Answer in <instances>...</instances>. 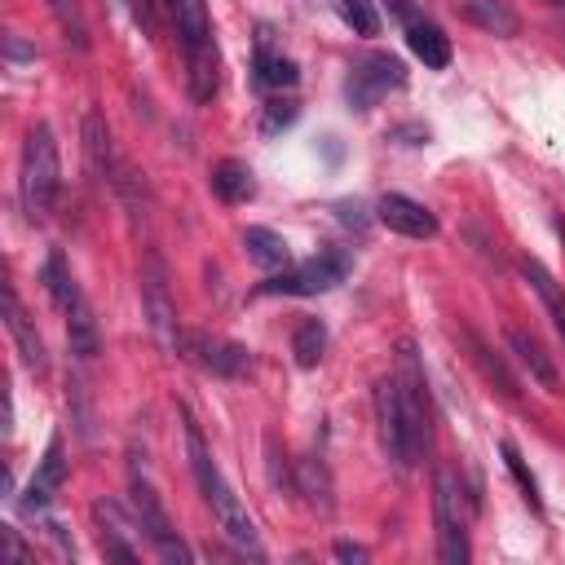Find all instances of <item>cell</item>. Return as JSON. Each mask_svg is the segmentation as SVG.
Here are the masks:
<instances>
[{
    "mask_svg": "<svg viewBox=\"0 0 565 565\" xmlns=\"http://www.w3.org/2000/svg\"><path fill=\"white\" fill-rule=\"evenodd\" d=\"M79 137H84V159H88L93 181L115 185L119 159H115V146H110V124H106V115H102V110H88L84 124H79Z\"/></svg>",
    "mask_w": 565,
    "mask_h": 565,
    "instance_id": "obj_12",
    "label": "cell"
},
{
    "mask_svg": "<svg viewBox=\"0 0 565 565\" xmlns=\"http://www.w3.org/2000/svg\"><path fill=\"white\" fill-rule=\"evenodd\" d=\"M4 57H9V62H22V57H35V49H31L22 35H9V40H4Z\"/></svg>",
    "mask_w": 565,
    "mask_h": 565,
    "instance_id": "obj_34",
    "label": "cell"
},
{
    "mask_svg": "<svg viewBox=\"0 0 565 565\" xmlns=\"http://www.w3.org/2000/svg\"><path fill=\"white\" fill-rule=\"evenodd\" d=\"M132 512H137V521H141V530H146V539H150V547L159 552V561H172V565H185V561H190V547L177 539V525H172V516L163 512L154 486H150L146 477H137V472H132Z\"/></svg>",
    "mask_w": 565,
    "mask_h": 565,
    "instance_id": "obj_6",
    "label": "cell"
},
{
    "mask_svg": "<svg viewBox=\"0 0 565 565\" xmlns=\"http://www.w3.org/2000/svg\"><path fill=\"white\" fill-rule=\"evenodd\" d=\"M468 344H472V358L481 362V371H486V380H494L503 397H516V380H512V371L503 366V358H499V353H490V349H486V344H481L477 335H468Z\"/></svg>",
    "mask_w": 565,
    "mask_h": 565,
    "instance_id": "obj_30",
    "label": "cell"
},
{
    "mask_svg": "<svg viewBox=\"0 0 565 565\" xmlns=\"http://www.w3.org/2000/svg\"><path fill=\"white\" fill-rule=\"evenodd\" d=\"M44 287H49V296H53V305L62 313H71L75 305H84V291H79V282H75V274H71V265H66V256L57 247L44 260Z\"/></svg>",
    "mask_w": 565,
    "mask_h": 565,
    "instance_id": "obj_22",
    "label": "cell"
},
{
    "mask_svg": "<svg viewBox=\"0 0 565 565\" xmlns=\"http://www.w3.org/2000/svg\"><path fill=\"white\" fill-rule=\"evenodd\" d=\"M168 13H172V26H177L181 49L212 44V18H207V4L203 0H168Z\"/></svg>",
    "mask_w": 565,
    "mask_h": 565,
    "instance_id": "obj_17",
    "label": "cell"
},
{
    "mask_svg": "<svg viewBox=\"0 0 565 565\" xmlns=\"http://www.w3.org/2000/svg\"><path fill=\"white\" fill-rule=\"evenodd\" d=\"M406 84V66L393 57V53H366L349 66V79H344V97L353 110H371L380 97H388L393 88Z\"/></svg>",
    "mask_w": 565,
    "mask_h": 565,
    "instance_id": "obj_5",
    "label": "cell"
},
{
    "mask_svg": "<svg viewBox=\"0 0 565 565\" xmlns=\"http://www.w3.org/2000/svg\"><path fill=\"white\" fill-rule=\"evenodd\" d=\"M375 424H380V441H384V455L393 459V468H415L419 455L411 446V433H406V419H402V397H397V380H380L375 384Z\"/></svg>",
    "mask_w": 565,
    "mask_h": 565,
    "instance_id": "obj_9",
    "label": "cell"
},
{
    "mask_svg": "<svg viewBox=\"0 0 565 565\" xmlns=\"http://www.w3.org/2000/svg\"><path fill=\"white\" fill-rule=\"evenodd\" d=\"M177 358H185V362H194V366H203V371H212V375H225V380L252 371V353H247L243 344L221 340V335H207V331H181Z\"/></svg>",
    "mask_w": 565,
    "mask_h": 565,
    "instance_id": "obj_8",
    "label": "cell"
},
{
    "mask_svg": "<svg viewBox=\"0 0 565 565\" xmlns=\"http://www.w3.org/2000/svg\"><path fill=\"white\" fill-rule=\"evenodd\" d=\"M66 335H71V353H79L84 362L97 358V349H102V331H97V318H93L88 300L75 305V309L66 313Z\"/></svg>",
    "mask_w": 565,
    "mask_h": 565,
    "instance_id": "obj_24",
    "label": "cell"
},
{
    "mask_svg": "<svg viewBox=\"0 0 565 565\" xmlns=\"http://www.w3.org/2000/svg\"><path fill=\"white\" fill-rule=\"evenodd\" d=\"M291 486L305 494V503H309L313 512H331V477H327V463H322V459H313V455L296 459Z\"/></svg>",
    "mask_w": 565,
    "mask_h": 565,
    "instance_id": "obj_19",
    "label": "cell"
},
{
    "mask_svg": "<svg viewBox=\"0 0 565 565\" xmlns=\"http://www.w3.org/2000/svg\"><path fill=\"white\" fill-rule=\"evenodd\" d=\"M331 4H335L340 22H344L353 35H375V31H380V13H375L371 0H331Z\"/></svg>",
    "mask_w": 565,
    "mask_h": 565,
    "instance_id": "obj_29",
    "label": "cell"
},
{
    "mask_svg": "<svg viewBox=\"0 0 565 565\" xmlns=\"http://www.w3.org/2000/svg\"><path fill=\"white\" fill-rule=\"evenodd\" d=\"M185 450H190V472H194V481H199V490H203V499H207V508H212L221 534H225L238 552H247V556L260 561L265 547H260L256 521L247 516V508H243V499L230 490V481L221 477V468H216V459H212V450H207V441H203V433H199V424H194L190 415H185Z\"/></svg>",
    "mask_w": 565,
    "mask_h": 565,
    "instance_id": "obj_1",
    "label": "cell"
},
{
    "mask_svg": "<svg viewBox=\"0 0 565 565\" xmlns=\"http://www.w3.org/2000/svg\"><path fill=\"white\" fill-rule=\"evenodd\" d=\"M331 552H335V561H358V565L366 561V547H358V543H349V539H340Z\"/></svg>",
    "mask_w": 565,
    "mask_h": 565,
    "instance_id": "obj_36",
    "label": "cell"
},
{
    "mask_svg": "<svg viewBox=\"0 0 565 565\" xmlns=\"http://www.w3.org/2000/svg\"><path fill=\"white\" fill-rule=\"evenodd\" d=\"M291 353H296V366H318L322 353H327V327L322 318H300L296 331H291Z\"/></svg>",
    "mask_w": 565,
    "mask_h": 565,
    "instance_id": "obj_25",
    "label": "cell"
},
{
    "mask_svg": "<svg viewBox=\"0 0 565 565\" xmlns=\"http://www.w3.org/2000/svg\"><path fill=\"white\" fill-rule=\"evenodd\" d=\"M185 75H190V97L194 102H212L216 88H221V53H216V44L185 49Z\"/></svg>",
    "mask_w": 565,
    "mask_h": 565,
    "instance_id": "obj_16",
    "label": "cell"
},
{
    "mask_svg": "<svg viewBox=\"0 0 565 565\" xmlns=\"http://www.w3.org/2000/svg\"><path fill=\"white\" fill-rule=\"evenodd\" d=\"M433 516H437V556L446 565L468 561V512H463V486L450 468L433 472Z\"/></svg>",
    "mask_w": 565,
    "mask_h": 565,
    "instance_id": "obj_3",
    "label": "cell"
},
{
    "mask_svg": "<svg viewBox=\"0 0 565 565\" xmlns=\"http://www.w3.org/2000/svg\"><path fill=\"white\" fill-rule=\"evenodd\" d=\"M212 190H216V199H225V203H247V199L256 194V177H252V168H247L243 159H221V163L212 168Z\"/></svg>",
    "mask_w": 565,
    "mask_h": 565,
    "instance_id": "obj_21",
    "label": "cell"
},
{
    "mask_svg": "<svg viewBox=\"0 0 565 565\" xmlns=\"http://www.w3.org/2000/svg\"><path fill=\"white\" fill-rule=\"evenodd\" d=\"M0 539H4V552H9V565H31L35 556H31V547L22 543V534L13 530V525H4L0 530Z\"/></svg>",
    "mask_w": 565,
    "mask_h": 565,
    "instance_id": "obj_33",
    "label": "cell"
},
{
    "mask_svg": "<svg viewBox=\"0 0 565 565\" xmlns=\"http://www.w3.org/2000/svg\"><path fill=\"white\" fill-rule=\"evenodd\" d=\"M547 4H556V9H565V0H547Z\"/></svg>",
    "mask_w": 565,
    "mask_h": 565,
    "instance_id": "obj_37",
    "label": "cell"
},
{
    "mask_svg": "<svg viewBox=\"0 0 565 565\" xmlns=\"http://www.w3.org/2000/svg\"><path fill=\"white\" fill-rule=\"evenodd\" d=\"M44 4H49V13L57 18L62 35H66L75 49H88V22H84V9H79V0H44Z\"/></svg>",
    "mask_w": 565,
    "mask_h": 565,
    "instance_id": "obj_28",
    "label": "cell"
},
{
    "mask_svg": "<svg viewBox=\"0 0 565 565\" xmlns=\"http://www.w3.org/2000/svg\"><path fill=\"white\" fill-rule=\"evenodd\" d=\"M243 247H247V256H252L260 269H287V260H291L287 238L274 234V230H265V225H247V230H243Z\"/></svg>",
    "mask_w": 565,
    "mask_h": 565,
    "instance_id": "obj_23",
    "label": "cell"
},
{
    "mask_svg": "<svg viewBox=\"0 0 565 565\" xmlns=\"http://www.w3.org/2000/svg\"><path fill=\"white\" fill-rule=\"evenodd\" d=\"M463 13L481 26V31H490V35H516V13L503 4V0H463Z\"/></svg>",
    "mask_w": 565,
    "mask_h": 565,
    "instance_id": "obj_26",
    "label": "cell"
},
{
    "mask_svg": "<svg viewBox=\"0 0 565 565\" xmlns=\"http://www.w3.org/2000/svg\"><path fill=\"white\" fill-rule=\"evenodd\" d=\"M62 481H66V455H62V437H49L44 459H40V468H35V477H31L26 494H22V512H44V508L53 503V494L62 490Z\"/></svg>",
    "mask_w": 565,
    "mask_h": 565,
    "instance_id": "obj_14",
    "label": "cell"
},
{
    "mask_svg": "<svg viewBox=\"0 0 565 565\" xmlns=\"http://www.w3.org/2000/svg\"><path fill=\"white\" fill-rule=\"evenodd\" d=\"M335 216L344 221V225H366V216H362V203H335Z\"/></svg>",
    "mask_w": 565,
    "mask_h": 565,
    "instance_id": "obj_35",
    "label": "cell"
},
{
    "mask_svg": "<svg viewBox=\"0 0 565 565\" xmlns=\"http://www.w3.org/2000/svg\"><path fill=\"white\" fill-rule=\"evenodd\" d=\"M296 115H300V106H296L291 97H274V102H265V115H260V132H278V128H287Z\"/></svg>",
    "mask_w": 565,
    "mask_h": 565,
    "instance_id": "obj_32",
    "label": "cell"
},
{
    "mask_svg": "<svg viewBox=\"0 0 565 565\" xmlns=\"http://www.w3.org/2000/svg\"><path fill=\"white\" fill-rule=\"evenodd\" d=\"M499 450H503V463H508V472H512V481L521 486V494H525V503H530V508H543V499H539V481H534V472L525 468V459H521V450H516L512 441H503Z\"/></svg>",
    "mask_w": 565,
    "mask_h": 565,
    "instance_id": "obj_31",
    "label": "cell"
},
{
    "mask_svg": "<svg viewBox=\"0 0 565 565\" xmlns=\"http://www.w3.org/2000/svg\"><path fill=\"white\" fill-rule=\"evenodd\" d=\"M516 265H521V274L530 278V287L539 291V300L547 305V313H552V322H556V335H561V344H565V296H561L556 278L547 274V265H543L539 256H521Z\"/></svg>",
    "mask_w": 565,
    "mask_h": 565,
    "instance_id": "obj_20",
    "label": "cell"
},
{
    "mask_svg": "<svg viewBox=\"0 0 565 565\" xmlns=\"http://www.w3.org/2000/svg\"><path fill=\"white\" fill-rule=\"evenodd\" d=\"M503 335H508V349L521 358V366H525V371H530V375H534V380H539L547 393H556V388H561V375H556L552 353H547V349H543V344H539V340H534L525 327H508Z\"/></svg>",
    "mask_w": 565,
    "mask_h": 565,
    "instance_id": "obj_15",
    "label": "cell"
},
{
    "mask_svg": "<svg viewBox=\"0 0 565 565\" xmlns=\"http://www.w3.org/2000/svg\"><path fill=\"white\" fill-rule=\"evenodd\" d=\"M57 190H62V163H57V141H53V128L44 119H35L26 128V141H22V168H18V194H22V207L31 221H44L57 203Z\"/></svg>",
    "mask_w": 565,
    "mask_h": 565,
    "instance_id": "obj_2",
    "label": "cell"
},
{
    "mask_svg": "<svg viewBox=\"0 0 565 565\" xmlns=\"http://www.w3.org/2000/svg\"><path fill=\"white\" fill-rule=\"evenodd\" d=\"M93 521H97V539H102L106 561L132 565V561L141 556L137 539H141L146 530H141V521H132L115 499H97V503H93Z\"/></svg>",
    "mask_w": 565,
    "mask_h": 565,
    "instance_id": "obj_10",
    "label": "cell"
},
{
    "mask_svg": "<svg viewBox=\"0 0 565 565\" xmlns=\"http://www.w3.org/2000/svg\"><path fill=\"white\" fill-rule=\"evenodd\" d=\"M141 309H146V322L154 331V340L177 353V340H181V327H177V305H172V291H168V265L159 252H146L141 260Z\"/></svg>",
    "mask_w": 565,
    "mask_h": 565,
    "instance_id": "obj_4",
    "label": "cell"
},
{
    "mask_svg": "<svg viewBox=\"0 0 565 565\" xmlns=\"http://www.w3.org/2000/svg\"><path fill=\"white\" fill-rule=\"evenodd\" d=\"M300 79V71H296V62L291 57H282V53H269L265 44L256 49V84L260 88H291Z\"/></svg>",
    "mask_w": 565,
    "mask_h": 565,
    "instance_id": "obj_27",
    "label": "cell"
},
{
    "mask_svg": "<svg viewBox=\"0 0 565 565\" xmlns=\"http://www.w3.org/2000/svg\"><path fill=\"white\" fill-rule=\"evenodd\" d=\"M375 216H380L393 234H406V238H433V234H437V216H433L419 199L397 194V190L375 203Z\"/></svg>",
    "mask_w": 565,
    "mask_h": 565,
    "instance_id": "obj_11",
    "label": "cell"
},
{
    "mask_svg": "<svg viewBox=\"0 0 565 565\" xmlns=\"http://www.w3.org/2000/svg\"><path fill=\"white\" fill-rule=\"evenodd\" d=\"M406 44H411V53L428 66V71H441V66H450V35L437 26V22H411L406 26Z\"/></svg>",
    "mask_w": 565,
    "mask_h": 565,
    "instance_id": "obj_18",
    "label": "cell"
},
{
    "mask_svg": "<svg viewBox=\"0 0 565 565\" xmlns=\"http://www.w3.org/2000/svg\"><path fill=\"white\" fill-rule=\"evenodd\" d=\"M4 322H9V335H13V344H18V358H22V366H26L31 375H44V371H49V353H44V340H40L35 322L22 313V305H18V291H13V287H4Z\"/></svg>",
    "mask_w": 565,
    "mask_h": 565,
    "instance_id": "obj_13",
    "label": "cell"
},
{
    "mask_svg": "<svg viewBox=\"0 0 565 565\" xmlns=\"http://www.w3.org/2000/svg\"><path fill=\"white\" fill-rule=\"evenodd\" d=\"M349 274V256L344 252H322L296 269H282L274 274L269 282H260L265 296H318V291H331L340 278Z\"/></svg>",
    "mask_w": 565,
    "mask_h": 565,
    "instance_id": "obj_7",
    "label": "cell"
}]
</instances>
